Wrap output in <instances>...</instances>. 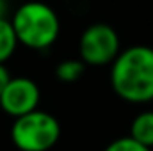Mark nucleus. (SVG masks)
I'll return each mask as SVG.
<instances>
[{"mask_svg": "<svg viewBox=\"0 0 153 151\" xmlns=\"http://www.w3.org/2000/svg\"><path fill=\"white\" fill-rule=\"evenodd\" d=\"M114 93L130 103L153 101V48L135 44L121 50L111 68Z\"/></svg>", "mask_w": 153, "mask_h": 151, "instance_id": "nucleus-1", "label": "nucleus"}, {"mask_svg": "<svg viewBox=\"0 0 153 151\" xmlns=\"http://www.w3.org/2000/svg\"><path fill=\"white\" fill-rule=\"evenodd\" d=\"M11 25L18 43L32 50L50 48L61 32V21L57 13L43 2L22 4L14 11Z\"/></svg>", "mask_w": 153, "mask_h": 151, "instance_id": "nucleus-2", "label": "nucleus"}, {"mask_svg": "<svg viewBox=\"0 0 153 151\" xmlns=\"http://www.w3.org/2000/svg\"><path fill=\"white\" fill-rule=\"evenodd\" d=\"M59 137V121L39 109L16 117L11 126V141L20 151H48L57 144Z\"/></svg>", "mask_w": 153, "mask_h": 151, "instance_id": "nucleus-3", "label": "nucleus"}, {"mask_svg": "<svg viewBox=\"0 0 153 151\" xmlns=\"http://www.w3.org/2000/svg\"><path fill=\"white\" fill-rule=\"evenodd\" d=\"M121 52L119 36L107 23L89 25L78 41L80 61L85 66H107L112 64Z\"/></svg>", "mask_w": 153, "mask_h": 151, "instance_id": "nucleus-4", "label": "nucleus"}, {"mask_svg": "<svg viewBox=\"0 0 153 151\" xmlns=\"http://www.w3.org/2000/svg\"><path fill=\"white\" fill-rule=\"evenodd\" d=\"M41 93L38 84L27 76H13L0 94V109L11 117H22L38 110Z\"/></svg>", "mask_w": 153, "mask_h": 151, "instance_id": "nucleus-5", "label": "nucleus"}, {"mask_svg": "<svg viewBox=\"0 0 153 151\" xmlns=\"http://www.w3.org/2000/svg\"><path fill=\"white\" fill-rule=\"evenodd\" d=\"M128 137L153 150V110H144L134 117Z\"/></svg>", "mask_w": 153, "mask_h": 151, "instance_id": "nucleus-6", "label": "nucleus"}, {"mask_svg": "<svg viewBox=\"0 0 153 151\" xmlns=\"http://www.w3.org/2000/svg\"><path fill=\"white\" fill-rule=\"evenodd\" d=\"M18 46V39L13 30V25L9 20H0V64H5V61L11 59Z\"/></svg>", "mask_w": 153, "mask_h": 151, "instance_id": "nucleus-7", "label": "nucleus"}, {"mask_svg": "<svg viewBox=\"0 0 153 151\" xmlns=\"http://www.w3.org/2000/svg\"><path fill=\"white\" fill-rule=\"evenodd\" d=\"M84 71H85V64L80 59H66L57 64L55 76L64 84H73L76 80H80Z\"/></svg>", "mask_w": 153, "mask_h": 151, "instance_id": "nucleus-8", "label": "nucleus"}, {"mask_svg": "<svg viewBox=\"0 0 153 151\" xmlns=\"http://www.w3.org/2000/svg\"><path fill=\"white\" fill-rule=\"evenodd\" d=\"M103 151H153V150L139 144L137 141H134L132 137L126 135V137H119V139L112 141Z\"/></svg>", "mask_w": 153, "mask_h": 151, "instance_id": "nucleus-9", "label": "nucleus"}, {"mask_svg": "<svg viewBox=\"0 0 153 151\" xmlns=\"http://www.w3.org/2000/svg\"><path fill=\"white\" fill-rule=\"evenodd\" d=\"M11 78H13V76L9 73V70L5 68V64H0V94H2V91L5 89V85L9 84Z\"/></svg>", "mask_w": 153, "mask_h": 151, "instance_id": "nucleus-10", "label": "nucleus"}, {"mask_svg": "<svg viewBox=\"0 0 153 151\" xmlns=\"http://www.w3.org/2000/svg\"><path fill=\"white\" fill-rule=\"evenodd\" d=\"M5 13H7V0H0V20L5 18Z\"/></svg>", "mask_w": 153, "mask_h": 151, "instance_id": "nucleus-11", "label": "nucleus"}]
</instances>
